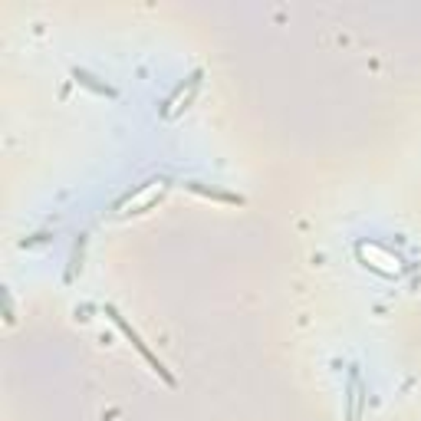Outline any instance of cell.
<instances>
[{
    "label": "cell",
    "mask_w": 421,
    "mask_h": 421,
    "mask_svg": "<svg viewBox=\"0 0 421 421\" xmlns=\"http://www.w3.org/2000/svg\"><path fill=\"white\" fill-rule=\"evenodd\" d=\"M356 254H359V260H362L366 267L379 270V273H385V277H395V273H398V257L388 254V250L379 247V243H366V241H362L356 247Z\"/></svg>",
    "instance_id": "obj_1"
},
{
    "label": "cell",
    "mask_w": 421,
    "mask_h": 421,
    "mask_svg": "<svg viewBox=\"0 0 421 421\" xmlns=\"http://www.w3.org/2000/svg\"><path fill=\"white\" fill-rule=\"evenodd\" d=\"M109 316H112V323H115V326H119V329H122V336H126L128 343H132V345H135V349H139V352H141V356H145V362H148V366H152V369L158 372V375H162L165 382H171V375H168V372H165V366H162V362H158V359H155L152 352H148V349H145V343H141V339H139V332H132V326H128L126 319L119 316V313H115L112 307H109Z\"/></svg>",
    "instance_id": "obj_2"
},
{
    "label": "cell",
    "mask_w": 421,
    "mask_h": 421,
    "mask_svg": "<svg viewBox=\"0 0 421 421\" xmlns=\"http://www.w3.org/2000/svg\"><path fill=\"white\" fill-rule=\"evenodd\" d=\"M356 409H359V379H352V421H356Z\"/></svg>",
    "instance_id": "obj_3"
}]
</instances>
